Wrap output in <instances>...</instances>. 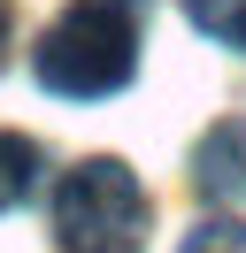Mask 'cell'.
<instances>
[{
  "label": "cell",
  "instance_id": "cell-1",
  "mask_svg": "<svg viewBox=\"0 0 246 253\" xmlns=\"http://www.w3.org/2000/svg\"><path fill=\"white\" fill-rule=\"evenodd\" d=\"M31 69L62 100L123 92L131 69H138V0H69L54 16V31L39 39Z\"/></svg>",
  "mask_w": 246,
  "mask_h": 253
},
{
  "label": "cell",
  "instance_id": "cell-2",
  "mask_svg": "<svg viewBox=\"0 0 246 253\" xmlns=\"http://www.w3.org/2000/svg\"><path fill=\"white\" fill-rule=\"evenodd\" d=\"M54 230L69 253H138L146 246V192L116 154H92L62 176L54 192Z\"/></svg>",
  "mask_w": 246,
  "mask_h": 253
},
{
  "label": "cell",
  "instance_id": "cell-3",
  "mask_svg": "<svg viewBox=\"0 0 246 253\" xmlns=\"http://www.w3.org/2000/svg\"><path fill=\"white\" fill-rule=\"evenodd\" d=\"M200 184L223 192V200L246 192V123H215L208 138H200Z\"/></svg>",
  "mask_w": 246,
  "mask_h": 253
},
{
  "label": "cell",
  "instance_id": "cell-4",
  "mask_svg": "<svg viewBox=\"0 0 246 253\" xmlns=\"http://www.w3.org/2000/svg\"><path fill=\"white\" fill-rule=\"evenodd\" d=\"M31 169H39V154H31V138H15V130H0V215H8L15 200L31 192Z\"/></svg>",
  "mask_w": 246,
  "mask_h": 253
},
{
  "label": "cell",
  "instance_id": "cell-5",
  "mask_svg": "<svg viewBox=\"0 0 246 253\" xmlns=\"http://www.w3.org/2000/svg\"><path fill=\"white\" fill-rule=\"evenodd\" d=\"M184 8H192V23L208 39H223V46L246 54V0H184Z\"/></svg>",
  "mask_w": 246,
  "mask_h": 253
},
{
  "label": "cell",
  "instance_id": "cell-6",
  "mask_svg": "<svg viewBox=\"0 0 246 253\" xmlns=\"http://www.w3.org/2000/svg\"><path fill=\"white\" fill-rule=\"evenodd\" d=\"M184 253H246V222H208V230H192Z\"/></svg>",
  "mask_w": 246,
  "mask_h": 253
},
{
  "label": "cell",
  "instance_id": "cell-7",
  "mask_svg": "<svg viewBox=\"0 0 246 253\" xmlns=\"http://www.w3.org/2000/svg\"><path fill=\"white\" fill-rule=\"evenodd\" d=\"M8 31H15V8L0 0V54H8Z\"/></svg>",
  "mask_w": 246,
  "mask_h": 253
}]
</instances>
